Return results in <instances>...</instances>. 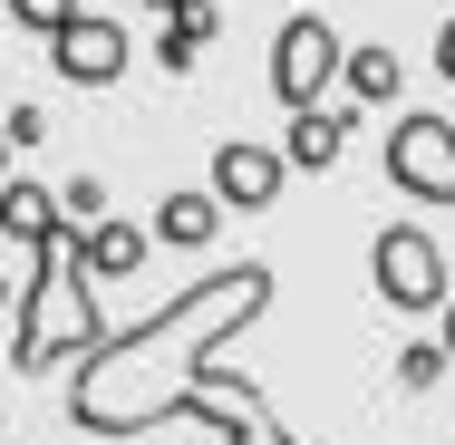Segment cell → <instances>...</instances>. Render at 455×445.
Here are the masks:
<instances>
[{
  "label": "cell",
  "mask_w": 455,
  "mask_h": 445,
  "mask_svg": "<svg viewBox=\"0 0 455 445\" xmlns=\"http://www.w3.org/2000/svg\"><path fill=\"white\" fill-rule=\"evenodd\" d=\"M446 377V349H397V387H436Z\"/></svg>",
  "instance_id": "14"
},
{
  "label": "cell",
  "mask_w": 455,
  "mask_h": 445,
  "mask_svg": "<svg viewBox=\"0 0 455 445\" xmlns=\"http://www.w3.org/2000/svg\"><path fill=\"white\" fill-rule=\"evenodd\" d=\"M272 310V262H223L204 281H184L175 300L136 330H107V349L78 358V387H68V426L78 436H146V426H175L184 407L204 397V358L223 349L233 330H252Z\"/></svg>",
  "instance_id": "1"
},
{
  "label": "cell",
  "mask_w": 455,
  "mask_h": 445,
  "mask_svg": "<svg viewBox=\"0 0 455 445\" xmlns=\"http://www.w3.org/2000/svg\"><path fill=\"white\" fill-rule=\"evenodd\" d=\"M339 78H349V88H359L368 107H387V97H397V78H407V68H397V49L378 39V49H349V68H339Z\"/></svg>",
  "instance_id": "12"
},
{
  "label": "cell",
  "mask_w": 455,
  "mask_h": 445,
  "mask_svg": "<svg viewBox=\"0 0 455 445\" xmlns=\"http://www.w3.org/2000/svg\"><path fill=\"white\" fill-rule=\"evenodd\" d=\"M436 349H446V358H455V290H446V339H436Z\"/></svg>",
  "instance_id": "18"
},
{
  "label": "cell",
  "mask_w": 455,
  "mask_h": 445,
  "mask_svg": "<svg viewBox=\"0 0 455 445\" xmlns=\"http://www.w3.org/2000/svg\"><path fill=\"white\" fill-rule=\"evenodd\" d=\"M78 252H88V281H126V271L146 262V233H136V223H88Z\"/></svg>",
  "instance_id": "11"
},
{
  "label": "cell",
  "mask_w": 455,
  "mask_h": 445,
  "mask_svg": "<svg viewBox=\"0 0 455 445\" xmlns=\"http://www.w3.org/2000/svg\"><path fill=\"white\" fill-rule=\"evenodd\" d=\"M49 68H59L68 88H116V78H126V29L97 20V10H78V20L49 39Z\"/></svg>",
  "instance_id": "6"
},
{
  "label": "cell",
  "mask_w": 455,
  "mask_h": 445,
  "mask_svg": "<svg viewBox=\"0 0 455 445\" xmlns=\"http://www.w3.org/2000/svg\"><path fill=\"white\" fill-rule=\"evenodd\" d=\"M281 175H291V165H281V146L223 136V146H213V184H204V194H213L223 213H262V203L281 194Z\"/></svg>",
  "instance_id": "7"
},
{
  "label": "cell",
  "mask_w": 455,
  "mask_h": 445,
  "mask_svg": "<svg viewBox=\"0 0 455 445\" xmlns=\"http://www.w3.org/2000/svg\"><path fill=\"white\" fill-rule=\"evenodd\" d=\"M387 184L407 194V203H455V126L446 116H397L387 126Z\"/></svg>",
  "instance_id": "5"
},
{
  "label": "cell",
  "mask_w": 455,
  "mask_h": 445,
  "mask_svg": "<svg viewBox=\"0 0 455 445\" xmlns=\"http://www.w3.org/2000/svg\"><path fill=\"white\" fill-rule=\"evenodd\" d=\"M0 10H10L20 29H39V39H59V29L78 20V0H0Z\"/></svg>",
  "instance_id": "13"
},
{
  "label": "cell",
  "mask_w": 455,
  "mask_h": 445,
  "mask_svg": "<svg viewBox=\"0 0 455 445\" xmlns=\"http://www.w3.org/2000/svg\"><path fill=\"white\" fill-rule=\"evenodd\" d=\"M146 10H165V0H146Z\"/></svg>",
  "instance_id": "20"
},
{
  "label": "cell",
  "mask_w": 455,
  "mask_h": 445,
  "mask_svg": "<svg viewBox=\"0 0 455 445\" xmlns=\"http://www.w3.org/2000/svg\"><path fill=\"white\" fill-rule=\"evenodd\" d=\"M349 68V49H339V29L320 20V10H300V20H281V39H272V97L300 116V107H320V88Z\"/></svg>",
  "instance_id": "4"
},
{
  "label": "cell",
  "mask_w": 455,
  "mask_h": 445,
  "mask_svg": "<svg viewBox=\"0 0 455 445\" xmlns=\"http://www.w3.org/2000/svg\"><path fill=\"white\" fill-rule=\"evenodd\" d=\"M88 223H68L49 252H29V290H20V330H10V368H59V358H88L107 349V320H97V290H88V252H78Z\"/></svg>",
  "instance_id": "2"
},
{
  "label": "cell",
  "mask_w": 455,
  "mask_h": 445,
  "mask_svg": "<svg viewBox=\"0 0 455 445\" xmlns=\"http://www.w3.org/2000/svg\"><path fill=\"white\" fill-rule=\"evenodd\" d=\"M436 68H446V78H455V20H446V29H436Z\"/></svg>",
  "instance_id": "17"
},
{
  "label": "cell",
  "mask_w": 455,
  "mask_h": 445,
  "mask_svg": "<svg viewBox=\"0 0 455 445\" xmlns=\"http://www.w3.org/2000/svg\"><path fill=\"white\" fill-rule=\"evenodd\" d=\"M0 233L29 242V252H49V242L68 233V213H59V194H39V184H0Z\"/></svg>",
  "instance_id": "9"
},
{
  "label": "cell",
  "mask_w": 455,
  "mask_h": 445,
  "mask_svg": "<svg viewBox=\"0 0 455 445\" xmlns=\"http://www.w3.org/2000/svg\"><path fill=\"white\" fill-rule=\"evenodd\" d=\"M243 445H300V436H291V426H272V417H262V426H252V436H243Z\"/></svg>",
  "instance_id": "16"
},
{
  "label": "cell",
  "mask_w": 455,
  "mask_h": 445,
  "mask_svg": "<svg viewBox=\"0 0 455 445\" xmlns=\"http://www.w3.org/2000/svg\"><path fill=\"white\" fill-rule=\"evenodd\" d=\"M368 281H378V300L387 310H446V252H436V233L427 223H387L378 233V252H368Z\"/></svg>",
  "instance_id": "3"
},
{
  "label": "cell",
  "mask_w": 455,
  "mask_h": 445,
  "mask_svg": "<svg viewBox=\"0 0 455 445\" xmlns=\"http://www.w3.org/2000/svg\"><path fill=\"white\" fill-rule=\"evenodd\" d=\"M339 146H349V116L300 107V116H291V136H281V165H291V175H330V165H339Z\"/></svg>",
  "instance_id": "8"
},
{
  "label": "cell",
  "mask_w": 455,
  "mask_h": 445,
  "mask_svg": "<svg viewBox=\"0 0 455 445\" xmlns=\"http://www.w3.org/2000/svg\"><path fill=\"white\" fill-rule=\"evenodd\" d=\"M10 300H20V290H0V310H10Z\"/></svg>",
  "instance_id": "19"
},
{
  "label": "cell",
  "mask_w": 455,
  "mask_h": 445,
  "mask_svg": "<svg viewBox=\"0 0 455 445\" xmlns=\"http://www.w3.org/2000/svg\"><path fill=\"white\" fill-rule=\"evenodd\" d=\"M194 49H204L194 29H165V39H156V68H194Z\"/></svg>",
  "instance_id": "15"
},
{
  "label": "cell",
  "mask_w": 455,
  "mask_h": 445,
  "mask_svg": "<svg viewBox=\"0 0 455 445\" xmlns=\"http://www.w3.org/2000/svg\"><path fill=\"white\" fill-rule=\"evenodd\" d=\"M213 233H223V203H213L204 184H184V194H165V203H156V242H175V252H204Z\"/></svg>",
  "instance_id": "10"
}]
</instances>
